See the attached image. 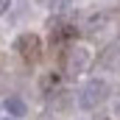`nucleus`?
I'll list each match as a JSON object with an SVG mask.
<instances>
[{
  "label": "nucleus",
  "instance_id": "nucleus-6",
  "mask_svg": "<svg viewBox=\"0 0 120 120\" xmlns=\"http://www.w3.org/2000/svg\"><path fill=\"white\" fill-rule=\"evenodd\" d=\"M8 6H11V0H0V14H6V11H8Z\"/></svg>",
  "mask_w": 120,
  "mask_h": 120
},
{
  "label": "nucleus",
  "instance_id": "nucleus-1",
  "mask_svg": "<svg viewBox=\"0 0 120 120\" xmlns=\"http://www.w3.org/2000/svg\"><path fill=\"white\" fill-rule=\"evenodd\" d=\"M14 48H17L28 61H36V59H39V36H36V34H22V36H17Z\"/></svg>",
  "mask_w": 120,
  "mask_h": 120
},
{
  "label": "nucleus",
  "instance_id": "nucleus-3",
  "mask_svg": "<svg viewBox=\"0 0 120 120\" xmlns=\"http://www.w3.org/2000/svg\"><path fill=\"white\" fill-rule=\"evenodd\" d=\"M87 61H90V56H87V50L84 48H70L67 50V56H64V64H67V70L70 73H78V70H84L87 67Z\"/></svg>",
  "mask_w": 120,
  "mask_h": 120
},
{
  "label": "nucleus",
  "instance_id": "nucleus-2",
  "mask_svg": "<svg viewBox=\"0 0 120 120\" xmlns=\"http://www.w3.org/2000/svg\"><path fill=\"white\" fill-rule=\"evenodd\" d=\"M103 92H106L103 81H90V84L81 90V106H84V109H92V106H98V103L103 101Z\"/></svg>",
  "mask_w": 120,
  "mask_h": 120
},
{
  "label": "nucleus",
  "instance_id": "nucleus-7",
  "mask_svg": "<svg viewBox=\"0 0 120 120\" xmlns=\"http://www.w3.org/2000/svg\"><path fill=\"white\" fill-rule=\"evenodd\" d=\"M0 120H14V117H0Z\"/></svg>",
  "mask_w": 120,
  "mask_h": 120
},
{
  "label": "nucleus",
  "instance_id": "nucleus-4",
  "mask_svg": "<svg viewBox=\"0 0 120 120\" xmlns=\"http://www.w3.org/2000/svg\"><path fill=\"white\" fill-rule=\"evenodd\" d=\"M3 109H6V115H11V117H22L28 109H25V103H22V98H17V95H11V98H6V103H3Z\"/></svg>",
  "mask_w": 120,
  "mask_h": 120
},
{
  "label": "nucleus",
  "instance_id": "nucleus-5",
  "mask_svg": "<svg viewBox=\"0 0 120 120\" xmlns=\"http://www.w3.org/2000/svg\"><path fill=\"white\" fill-rule=\"evenodd\" d=\"M67 3H73V0H45V6H48V8H64Z\"/></svg>",
  "mask_w": 120,
  "mask_h": 120
}]
</instances>
